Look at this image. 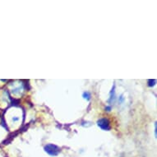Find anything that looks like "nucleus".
Instances as JSON below:
<instances>
[{"label": "nucleus", "mask_w": 157, "mask_h": 157, "mask_svg": "<svg viewBox=\"0 0 157 157\" xmlns=\"http://www.w3.org/2000/svg\"><path fill=\"white\" fill-rule=\"evenodd\" d=\"M98 127H100L102 130L105 131H109L110 129V125H109V121L107 119H101L97 121Z\"/></svg>", "instance_id": "obj_2"}, {"label": "nucleus", "mask_w": 157, "mask_h": 157, "mask_svg": "<svg viewBox=\"0 0 157 157\" xmlns=\"http://www.w3.org/2000/svg\"><path fill=\"white\" fill-rule=\"evenodd\" d=\"M82 96L85 100H87V101H89V100L90 99V94L88 92V91H86V92L83 93Z\"/></svg>", "instance_id": "obj_3"}, {"label": "nucleus", "mask_w": 157, "mask_h": 157, "mask_svg": "<svg viewBox=\"0 0 157 157\" xmlns=\"http://www.w3.org/2000/svg\"><path fill=\"white\" fill-rule=\"evenodd\" d=\"M148 82H149V86H153L155 84V80H149Z\"/></svg>", "instance_id": "obj_4"}, {"label": "nucleus", "mask_w": 157, "mask_h": 157, "mask_svg": "<svg viewBox=\"0 0 157 157\" xmlns=\"http://www.w3.org/2000/svg\"><path fill=\"white\" fill-rule=\"evenodd\" d=\"M105 109H106V110H107V111H110L111 107H109V106H108V107H106Z\"/></svg>", "instance_id": "obj_6"}, {"label": "nucleus", "mask_w": 157, "mask_h": 157, "mask_svg": "<svg viewBox=\"0 0 157 157\" xmlns=\"http://www.w3.org/2000/svg\"><path fill=\"white\" fill-rule=\"evenodd\" d=\"M156 123L155 124V137H156Z\"/></svg>", "instance_id": "obj_5"}, {"label": "nucleus", "mask_w": 157, "mask_h": 157, "mask_svg": "<svg viewBox=\"0 0 157 157\" xmlns=\"http://www.w3.org/2000/svg\"><path fill=\"white\" fill-rule=\"evenodd\" d=\"M44 151L46 152L47 154H49L51 156H56L59 154L61 150L59 147H57L56 145L54 144H47L44 147Z\"/></svg>", "instance_id": "obj_1"}]
</instances>
